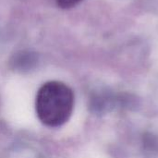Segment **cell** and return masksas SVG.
Returning <instances> with one entry per match:
<instances>
[{
  "mask_svg": "<svg viewBox=\"0 0 158 158\" xmlns=\"http://www.w3.org/2000/svg\"><path fill=\"white\" fill-rule=\"evenodd\" d=\"M130 100V96L100 90L94 92L90 96L89 108L93 114L102 116L115 111L116 109L128 106Z\"/></svg>",
  "mask_w": 158,
  "mask_h": 158,
  "instance_id": "cell-2",
  "label": "cell"
},
{
  "mask_svg": "<svg viewBox=\"0 0 158 158\" xmlns=\"http://www.w3.org/2000/svg\"><path fill=\"white\" fill-rule=\"evenodd\" d=\"M81 0H56L58 6L62 8H70L78 5Z\"/></svg>",
  "mask_w": 158,
  "mask_h": 158,
  "instance_id": "cell-4",
  "label": "cell"
},
{
  "mask_svg": "<svg viewBox=\"0 0 158 158\" xmlns=\"http://www.w3.org/2000/svg\"><path fill=\"white\" fill-rule=\"evenodd\" d=\"M74 94L61 81H48L38 91L35 100L36 114L47 127L56 128L65 124L73 112Z\"/></svg>",
  "mask_w": 158,
  "mask_h": 158,
  "instance_id": "cell-1",
  "label": "cell"
},
{
  "mask_svg": "<svg viewBox=\"0 0 158 158\" xmlns=\"http://www.w3.org/2000/svg\"><path fill=\"white\" fill-rule=\"evenodd\" d=\"M38 58L34 53L19 52L14 55L10 60V68L17 72L26 73L32 70L37 66Z\"/></svg>",
  "mask_w": 158,
  "mask_h": 158,
  "instance_id": "cell-3",
  "label": "cell"
}]
</instances>
